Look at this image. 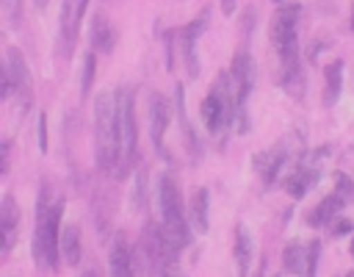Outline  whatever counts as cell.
<instances>
[{"instance_id":"cell-20","label":"cell","mask_w":354,"mask_h":277,"mask_svg":"<svg viewBox=\"0 0 354 277\" xmlns=\"http://www.w3.org/2000/svg\"><path fill=\"white\" fill-rule=\"evenodd\" d=\"M80 255H83V247H80V230H77V224L61 227V260L66 266H77L80 263Z\"/></svg>"},{"instance_id":"cell-10","label":"cell","mask_w":354,"mask_h":277,"mask_svg":"<svg viewBox=\"0 0 354 277\" xmlns=\"http://www.w3.org/2000/svg\"><path fill=\"white\" fill-rule=\"evenodd\" d=\"M169 122H171L169 100H166L160 91H152V97H149V138H152L155 152H158L163 161H171V155H169V150H166V130H169Z\"/></svg>"},{"instance_id":"cell-31","label":"cell","mask_w":354,"mask_h":277,"mask_svg":"<svg viewBox=\"0 0 354 277\" xmlns=\"http://www.w3.org/2000/svg\"><path fill=\"white\" fill-rule=\"evenodd\" d=\"M348 28H351V33H354V8H351V19H348Z\"/></svg>"},{"instance_id":"cell-18","label":"cell","mask_w":354,"mask_h":277,"mask_svg":"<svg viewBox=\"0 0 354 277\" xmlns=\"http://www.w3.org/2000/svg\"><path fill=\"white\" fill-rule=\"evenodd\" d=\"M232 258H235V266L241 274L249 271L252 266V258H254V241H252V233L246 224H238L235 227V238H232Z\"/></svg>"},{"instance_id":"cell-19","label":"cell","mask_w":354,"mask_h":277,"mask_svg":"<svg viewBox=\"0 0 354 277\" xmlns=\"http://www.w3.org/2000/svg\"><path fill=\"white\" fill-rule=\"evenodd\" d=\"M91 50L94 53H111L113 50V44H116V30H113V25L102 17V14H94V19H91Z\"/></svg>"},{"instance_id":"cell-32","label":"cell","mask_w":354,"mask_h":277,"mask_svg":"<svg viewBox=\"0 0 354 277\" xmlns=\"http://www.w3.org/2000/svg\"><path fill=\"white\" fill-rule=\"evenodd\" d=\"M36 6H39V8H44V6H47V0H36Z\"/></svg>"},{"instance_id":"cell-26","label":"cell","mask_w":354,"mask_h":277,"mask_svg":"<svg viewBox=\"0 0 354 277\" xmlns=\"http://www.w3.org/2000/svg\"><path fill=\"white\" fill-rule=\"evenodd\" d=\"M318 258H321V241H310L307 247V274H315L318 271Z\"/></svg>"},{"instance_id":"cell-33","label":"cell","mask_w":354,"mask_h":277,"mask_svg":"<svg viewBox=\"0 0 354 277\" xmlns=\"http://www.w3.org/2000/svg\"><path fill=\"white\" fill-rule=\"evenodd\" d=\"M271 3H277V6H282V3H285V0H271Z\"/></svg>"},{"instance_id":"cell-28","label":"cell","mask_w":354,"mask_h":277,"mask_svg":"<svg viewBox=\"0 0 354 277\" xmlns=\"http://www.w3.org/2000/svg\"><path fill=\"white\" fill-rule=\"evenodd\" d=\"M39 150H41V152L47 150V116H44V114L39 116Z\"/></svg>"},{"instance_id":"cell-27","label":"cell","mask_w":354,"mask_h":277,"mask_svg":"<svg viewBox=\"0 0 354 277\" xmlns=\"http://www.w3.org/2000/svg\"><path fill=\"white\" fill-rule=\"evenodd\" d=\"M329 227H332V233H335L337 238L354 233V222H351V219H343V216H335V219L329 222Z\"/></svg>"},{"instance_id":"cell-16","label":"cell","mask_w":354,"mask_h":277,"mask_svg":"<svg viewBox=\"0 0 354 277\" xmlns=\"http://www.w3.org/2000/svg\"><path fill=\"white\" fill-rule=\"evenodd\" d=\"M108 269L111 274H130L133 271V249L127 244V235L124 233H116L113 241H111V252H108Z\"/></svg>"},{"instance_id":"cell-4","label":"cell","mask_w":354,"mask_h":277,"mask_svg":"<svg viewBox=\"0 0 354 277\" xmlns=\"http://www.w3.org/2000/svg\"><path fill=\"white\" fill-rule=\"evenodd\" d=\"M199 114H202L205 127L224 141L227 133H230V127L235 125V86H232L230 69L221 72L213 80L210 91L205 94V100L199 105Z\"/></svg>"},{"instance_id":"cell-21","label":"cell","mask_w":354,"mask_h":277,"mask_svg":"<svg viewBox=\"0 0 354 277\" xmlns=\"http://www.w3.org/2000/svg\"><path fill=\"white\" fill-rule=\"evenodd\" d=\"M340 86H343V61L335 58V61L324 69V105H335V102H337Z\"/></svg>"},{"instance_id":"cell-13","label":"cell","mask_w":354,"mask_h":277,"mask_svg":"<svg viewBox=\"0 0 354 277\" xmlns=\"http://www.w3.org/2000/svg\"><path fill=\"white\" fill-rule=\"evenodd\" d=\"M17 230H19V208H17V199L11 194L3 197V208H0V255L6 258L11 249H14V241H17Z\"/></svg>"},{"instance_id":"cell-30","label":"cell","mask_w":354,"mask_h":277,"mask_svg":"<svg viewBox=\"0 0 354 277\" xmlns=\"http://www.w3.org/2000/svg\"><path fill=\"white\" fill-rule=\"evenodd\" d=\"M8 163H11V144L6 141L3 144V172H8Z\"/></svg>"},{"instance_id":"cell-22","label":"cell","mask_w":354,"mask_h":277,"mask_svg":"<svg viewBox=\"0 0 354 277\" xmlns=\"http://www.w3.org/2000/svg\"><path fill=\"white\" fill-rule=\"evenodd\" d=\"M282 269L290 274H307V247L299 241H290L282 249Z\"/></svg>"},{"instance_id":"cell-25","label":"cell","mask_w":354,"mask_h":277,"mask_svg":"<svg viewBox=\"0 0 354 277\" xmlns=\"http://www.w3.org/2000/svg\"><path fill=\"white\" fill-rule=\"evenodd\" d=\"M0 8L11 28H17L22 22V0H0Z\"/></svg>"},{"instance_id":"cell-17","label":"cell","mask_w":354,"mask_h":277,"mask_svg":"<svg viewBox=\"0 0 354 277\" xmlns=\"http://www.w3.org/2000/svg\"><path fill=\"white\" fill-rule=\"evenodd\" d=\"M188 219H191V224H194V230L199 235L207 233V227H210V194H207V188H196L191 194V199H188Z\"/></svg>"},{"instance_id":"cell-23","label":"cell","mask_w":354,"mask_h":277,"mask_svg":"<svg viewBox=\"0 0 354 277\" xmlns=\"http://www.w3.org/2000/svg\"><path fill=\"white\" fill-rule=\"evenodd\" d=\"M130 202H133L136 211H144V205H147V169H144V166L136 169V180H133Z\"/></svg>"},{"instance_id":"cell-14","label":"cell","mask_w":354,"mask_h":277,"mask_svg":"<svg viewBox=\"0 0 354 277\" xmlns=\"http://www.w3.org/2000/svg\"><path fill=\"white\" fill-rule=\"evenodd\" d=\"M174 108H177V122H180V130H183V138H185V150H188L191 161H199V158H202V144H199V138H196V133H194V127H191V122H188L185 89H183V83L174 86Z\"/></svg>"},{"instance_id":"cell-34","label":"cell","mask_w":354,"mask_h":277,"mask_svg":"<svg viewBox=\"0 0 354 277\" xmlns=\"http://www.w3.org/2000/svg\"><path fill=\"white\" fill-rule=\"evenodd\" d=\"M351 255H354V241H351Z\"/></svg>"},{"instance_id":"cell-7","label":"cell","mask_w":354,"mask_h":277,"mask_svg":"<svg viewBox=\"0 0 354 277\" xmlns=\"http://www.w3.org/2000/svg\"><path fill=\"white\" fill-rule=\"evenodd\" d=\"M329 155V147H321V150H313V152H304L293 172L285 177V191L293 197V199H301L321 177V169H324V158Z\"/></svg>"},{"instance_id":"cell-8","label":"cell","mask_w":354,"mask_h":277,"mask_svg":"<svg viewBox=\"0 0 354 277\" xmlns=\"http://www.w3.org/2000/svg\"><path fill=\"white\" fill-rule=\"evenodd\" d=\"M207 19H210V8H205L196 19H191L188 25H183V28H177V30H174V39H177V44H180V53H183V61H185V69H188V75H191V78H196V75H199L196 42H199V36L205 33Z\"/></svg>"},{"instance_id":"cell-5","label":"cell","mask_w":354,"mask_h":277,"mask_svg":"<svg viewBox=\"0 0 354 277\" xmlns=\"http://www.w3.org/2000/svg\"><path fill=\"white\" fill-rule=\"evenodd\" d=\"M3 97L6 100H17L19 114L25 116L33 105V78H30V66L22 55V50L8 47L6 50V69H3Z\"/></svg>"},{"instance_id":"cell-11","label":"cell","mask_w":354,"mask_h":277,"mask_svg":"<svg viewBox=\"0 0 354 277\" xmlns=\"http://www.w3.org/2000/svg\"><path fill=\"white\" fill-rule=\"evenodd\" d=\"M86 8H88V0H61V55L66 61L75 53Z\"/></svg>"},{"instance_id":"cell-9","label":"cell","mask_w":354,"mask_h":277,"mask_svg":"<svg viewBox=\"0 0 354 277\" xmlns=\"http://www.w3.org/2000/svg\"><path fill=\"white\" fill-rule=\"evenodd\" d=\"M293 138L296 136H282L274 147H268V150H263V152L254 155V169H257L260 180L266 186H271L279 177V172L285 169V163H288V158L293 152Z\"/></svg>"},{"instance_id":"cell-2","label":"cell","mask_w":354,"mask_h":277,"mask_svg":"<svg viewBox=\"0 0 354 277\" xmlns=\"http://www.w3.org/2000/svg\"><path fill=\"white\" fill-rule=\"evenodd\" d=\"M94 155L102 175H119V102L116 91H100L94 100Z\"/></svg>"},{"instance_id":"cell-1","label":"cell","mask_w":354,"mask_h":277,"mask_svg":"<svg viewBox=\"0 0 354 277\" xmlns=\"http://www.w3.org/2000/svg\"><path fill=\"white\" fill-rule=\"evenodd\" d=\"M61 199H50V188L41 183L36 199V224H33V263L36 269L55 271L61 263Z\"/></svg>"},{"instance_id":"cell-6","label":"cell","mask_w":354,"mask_h":277,"mask_svg":"<svg viewBox=\"0 0 354 277\" xmlns=\"http://www.w3.org/2000/svg\"><path fill=\"white\" fill-rule=\"evenodd\" d=\"M116 102H119V141H122V161H119V175L127 177L136 152H138V127H136V102H133V89L119 86L116 89Z\"/></svg>"},{"instance_id":"cell-3","label":"cell","mask_w":354,"mask_h":277,"mask_svg":"<svg viewBox=\"0 0 354 277\" xmlns=\"http://www.w3.org/2000/svg\"><path fill=\"white\" fill-rule=\"evenodd\" d=\"M158 208H160V224L166 230V235L174 241L177 249L191 244V227H188V211L183 205V194H180V183L174 177V172H160L158 177Z\"/></svg>"},{"instance_id":"cell-15","label":"cell","mask_w":354,"mask_h":277,"mask_svg":"<svg viewBox=\"0 0 354 277\" xmlns=\"http://www.w3.org/2000/svg\"><path fill=\"white\" fill-rule=\"evenodd\" d=\"M348 199H351V197H348L346 191L335 188V191H332V194H329L326 199H321V202H318V205H315V208L310 211L307 222H310L313 227H324V224H329V222H332V219L337 216V211H340V208H343V205H346Z\"/></svg>"},{"instance_id":"cell-24","label":"cell","mask_w":354,"mask_h":277,"mask_svg":"<svg viewBox=\"0 0 354 277\" xmlns=\"http://www.w3.org/2000/svg\"><path fill=\"white\" fill-rule=\"evenodd\" d=\"M94 69H97V53L88 50L83 61V80H80V97H88V89L94 83Z\"/></svg>"},{"instance_id":"cell-12","label":"cell","mask_w":354,"mask_h":277,"mask_svg":"<svg viewBox=\"0 0 354 277\" xmlns=\"http://www.w3.org/2000/svg\"><path fill=\"white\" fill-rule=\"evenodd\" d=\"M299 17H301V6H299V3H282V6L274 11L271 25H268V33H271V44H274V47H277L279 42H285L288 36L296 33Z\"/></svg>"},{"instance_id":"cell-29","label":"cell","mask_w":354,"mask_h":277,"mask_svg":"<svg viewBox=\"0 0 354 277\" xmlns=\"http://www.w3.org/2000/svg\"><path fill=\"white\" fill-rule=\"evenodd\" d=\"M218 6H221V14H235V6H238V0H218Z\"/></svg>"}]
</instances>
